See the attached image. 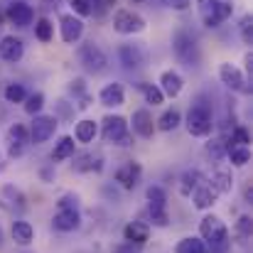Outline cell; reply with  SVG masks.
Masks as SVG:
<instances>
[{
	"instance_id": "1",
	"label": "cell",
	"mask_w": 253,
	"mask_h": 253,
	"mask_svg": "<svg viewBox=\"0 0 253 253\" xmlns=\"http://www.w3.org/2000/svg\"><path fill=\"white\" fill-rule=\"evenodd\" d=\"M172 52L174 57L184 64V67H199V59H202V49H199V42L197 37L189 32V30H177L172 35Z\"/></svg>"
},
{
	"instance_id": "2",
	"label": "cell",
	"mask_w": 253,
	"mask_h": 253,
	"mask_svg": "<svg viewBox=\"0 0 253 253\" xmlns=\"http://www.w3.org/2000/svg\"><path fill=\"white\" fill-rule=\"evenodd\" d=\"M184 126H187L189 135H194V138H207V135H211V130H214L211 106H207V103H202V101L192 103L189 111H187V123H184Z\"/></svg>"
},
{
	"instance_id": "3",
	"label": "cell",
	"mask_w": 253,
	"mask_h": 253,
	"mask_svg": "<svg viewBox=\"0 0 253 253\" xmlns=\"http://www.w3.org/2000/svg\"><path fill=\"white\" fill-rule=\"evenodd\" d=\"M77 197L74 194H64L57 204V214L52 219V226L57 231H77L82 226V214L77 209Z\"/></svg>"
},
{
	"instance_id": "4",
	"label": "cell",
	"mask_w": 253,
	"mask_h": 253,
	"mask_svg": "<svg viewBox=\"0 0 253 253\" xmlns=\"http://www.w3.org/2000/svg\"><path fill=\"white\" fill-rule=\"evenodd\" d=\"M199 236H202V241H207V244L221 249V246H226V241H229V229H226V224H224L219 216L207 214V216L199 221Z\"/></svg>"
},
{
	"instance_id": "5",
	"label": "cell",
	"mask_w": 253,
	"mask_h": 253,
	"mask_svg": "<svg viewBox=\"0 0 253 253\" xmlns=\"http://www.w3.org/2000/svg\"><path fill=\"white\" fill-rule=\"evenodd\" d=\"M101 135L111 145H130L128 135V121L123 116H106L101 121Z\"/></svg>"
},
{
	"instance_id": "6",
	"label": "cell",
	"mask_w": 253,
	"mask_h": 253,
	"mask_svg": "<svg viewBox=\"0 0 253 253\" xmlns=\"http://www.w3.org/2000/svg\"><path fill=\"white\" fill-rule=\"evenodd\" d=\"M79 62H82V67H84L86 72H91V74H101V72H106V67H108L106 52H103L93 40H88V42H84V44L79 47Z\"/></svg>"
},
{
	"instance_id": "7",
	"label": "cell",
	"mask_w": 253,
	"mask_h": 253,
	"mask_svg": "<svg viewBox=\"0 0 253 253\" xmlns=\"http://www.w3.org/2000/svg\"><path fill=\"white\" fill-rule=\"evenodd\" d=\"M148 27L145 17L135 10H116L113 15V30L118 35H140Z\"/></svg>"
},
{
	"instance_id": "8",
	"label": "cell",
	"mask_w": 253,
	"mask_h": 253,
	"mask_svg": "<svg viewBox=\"0 0 253 253\" xmlns=\"http://www.w3.org/2000/svg\"><path fill=\"white\" fill-rule=\"evenodd\" d=\"M219 79H221V84L226 86V88H231L236 93H249L251 91L249 77L236 64H231V62H221L219 64Z\"/></svg>"
},
{
	"instance_id": "9",
	"label": "cell",
	"mask_w": 253,
	"mask_h": 253,
	"mask_svg": "<svg viewBox=\"0 0 253 253\" xmlns=\"http://www.w3.org/2000/svg\"><path fill=\"white\" fill-rule=\"evenodd\" d=\"M57 116H35V121H32V126H30V143H35V145H42V143H47L52 135H54V130H57Z\"/></svg>"
},
{
	"instance_id": "10",
	"label": "cell",
	"mask_w": 253,
	"mask_h": 253,
	"mask_svg": "<svg viewBox=\"0 0 253 253\" xmlns=\"http://www.w3.org/2000/svg\"><path fill=\"white\" fill-rule=\"evenodd\" d=\"M145 59H148V54H145V49H143L140 44L128 42V44H121V47H118V62H121L123 69H128V72L140 69V67L145 64Z\"/></svg>"
},
{
	"instance_id": "11",
	"label": "cell",
	"mask_w": 253,
	"mask_h": 253,
	"mask_svg": "<svg viewBox=\"0 0 253 253\" xmlns=\"http://www.w3.org/2000/svg\"><path fill=\"white\" fill-rule=\"evenodd\" d=\"M59 35H62V42L67 44H77L84 35V20L77 17L74 12L72 15H62L59 17Z\"/></svg>"
},
{
	"instance_id": "12",
	"label": "cell",
	"mask_w": 253,
	"mask_h": 253,
	"mask_svg": "<svg viewBox=\"0 0 253 253\" xmlns=\"http://www.w3.org/2000/svg\"><path fill=\"white\" fill-rule=\"evenodd\" d=\"M2 15H5V20H7L10 25H15V27H27V25H32V20H35L32 5H27V2H22V0L10 2Z\"/></svg>"
},
{
	"instance_id": "13",
	"label": "cell",
	"mask_w": 253,
	"mask_h": 253,
	"mask_svg": "<svg viewBox=\"0 0 253 253\" xmlns=\"http://www.w3.org/2000/svg\"><path fill=\"white\" fill-rule=\"evenodd\" d=\"M22 57H25V42H22L20 37H15V35L0 37V59H2V62L17 64Z\"/></svg>"
},
{
	"instance_id": "14",
	"label": "cell",
	"mask_w": 253,
	"mask_h": 253,
	"mask_svg": "<svg viewBox=\"0 0 253 253\" xmlns=\"http://www.w3.org/2000/svg\"><path fill=\"white\" fill-rule=\"evenodd\" d=\"M7 140H10L7 155H10V158H20V155L25 153L27 143H30V133H27V128H25L22 123H15V126L7 130Z\"/></svg>"
},
{
	"instance_id": "15",
	"label": "cell",
	"mask_w": 253,
	"mask_h": 253,
	"mask_svg": "<svg viewBox=\"0 0 253 253\" xmlns=\"http://www.w3.org/2000/svg\"><path fill=\"white\" fill-rule=\"evenodd\" d=\"M140 174H143V168L135 160H128V163H123L121 168L116 169V182L123 189H135L138 182H140Z\"/></svg>"
},
{
	"instance_id": "16",
	"label": "cell",
	"mask_w": 253,
	"mask_h": 253,
	"mask_svg": "<svg viewBox=\"0 0 253 253\" xmlns=\"http://www.w3.org/2000/svg\"><path fill=\"white\" fill-rule=\"evenodd\" d=\"M158 86H160V91H163L165 98H177L182 93V88H184V79L174 69H165L160 74V84Z\"/></svg>"
},
{
	"instance_id": "17",
	"label": "cell",
	"mask_w": 253,
	"mask_h": 253,
	"mask_svg": "<svg viewBox=\"0 0 253 253\" xmlns=\"http://www.w3.org/2000/svg\"><path fill=\"white\" fill-rule=\"evenodd\" d=\"M133 123V130L140 135V138H153L155 135V121H153V113L148 108H138L130 118Z\"/></svg>"
},
{
	"instance_id": "18",
	"label": "cell",
	"mask_w": 253,
	"mask_h": 253,
	"mask_svg": "<svg viewBox=\"0 0 253 253\" xmlns=\"http://www.w3.org/2000/svg\"><path fill=\"white\" fill-rule=\"evenodd\" d=\"M98 101H101V106H106V108H118V106H123V101H126L123 84H118V82L106 84L98 91Z\"/></svg>"
},
{
	"instance_id": "19",
	"label": "cell",
	"mask_w": 253,
	"mask_h": 253,
	"mask_svg": "<svg viewBox=\"0 0 253 253\" xmlns=\"http://www.w3.org/2000/svg\"><path fill=\"white\" fill-rule=\"evenodd\" d=\"M231 12H234V5H231V0H219L216 2V7L202 20L207 27H221L229 17H231Z\"/></svg>"
},
{
	"instance_id": "20",
	"label": "cell",
	"mask_w": 253,
	"mask_h": 253,
	"mask_svg": "<svg viewBox=\"0 0 253 253\" xmlns=\"http://www.w3.org/2000/svg\"><path fill=\"white\" fill-rule=\"evenodd\" d=\"M123 236L128 244H135V246H143L150 236V226L145 221H130L126 229H123Z\"/></svg>"
},
{
	"instance_id": "21",
	"label": "cell",
	"mask_w": 253,
	"mask_h": 253,
	"mask_svg": "<svg viewBox=\"0 0 253 253\" xmlns=\"http://www.w3.org/2000/svg\"><path fill=\"white\" fill-rule=\"evenodd\" d=\"M189 197H192V202H194L197 209H211V207L216 204V197H219V194L211 189V184H199Z\"/></svg>"
},
{
	"instance_id": "22",
	"label": "cell",
	"mask_w": 253,
	"mask_h": 253,
	"mask_svg": "<svg viewBox=\"0 0 253 253\" xmlns=\"http://www.w3.org/2000/svg\"><path fill=\"white\" fill-rule=\"evenodd\" d=\"M211 189L216 192V194H229L231 189H234V174H231V169H214L211 172Z\"/></svg>"
},
{
	"instance_id": "23",
	"label": "cell",
	"mask_w": 253,
	"mask_h": 253,
	"mask_svg": "<svg viewBox=\"0 0 253 253\" xmlns=\"http://www.w3.org/2000/svg\"><path fill=\"white\" fill-rule=\"evenodd\" d=\"M74 148H77V143H74L72 135L59 138L57 145H54V150H52V160H54V163H64V160L74 158Z\"/></svg>"
},
{
	"instance_id": "24",
	"label": "cell",
	"mask_w": 253,
	"mask_h": 253,
	"mask_svg": "<svg viewBox=\"0 0 253 253\" xmlns=\"http://www.w3.org/2000/svg\"><path fill=\"white\" fill-rule=\"evenodd\" d=\"M96 133H98V123L91 121V118H84V121H79L77 128H74V140H77V143H93Z\"/></svg>"
},
{
	"instance_id": "25",
	"label": "cell",
	"mask_w": 253,
	"mask_h": 253,
	"mask_svg": "<svg viewBox=\"0 0 253 253\" xmlns=\"http://www.w3.org/2000/svg\"><path fill=\"white\" fill-rule=\"evenodd\" d=\"M12 239L17 246H30L35 239V229L30 221H12Z\"/></svg>"
},
{
	"instance_id": "26",
	"label": "cell",
	"mask_w": 253,
	"mask_h": 253,
	"mask_svg": "<svg viewBox=\"0 0 253 253\" xmlns=\"http://www.w3.org/2000/svg\"><path fill=\"white\" fill-rule=\"evenodd\" d=\"M103 168V158L98 153H86V155H79L77 163H74V169L77 172H93V169H101Z\"/></svg>"
},
{
	"instance_id": "27",
	"label": "cell",
	"mask_w": 253,
	"mask_h": 253,
	"mask_svg": "<svg viewBox=\"0 0 253 253\" xmlns=\"http://www.w3.org/2000/svg\"><path fill=\"white\" fill-rule=\"evenodd\" d=\"M155 123H158L155 128H160L163 133H169V130L179 128V123H182V113H179L177 108H169V111H165V113H163Z\"/></svg>"
},
{
	"instance_id": "28",
	"label": "cell",
	"mask_w": 253,
	"mask_h": 253,
	"mask_svg": "<svg viewBox=\"0 0 253 253\" xmlns=\"http://www.w3.org/2000/svg\"><path fill=\"white\" fill-rule=\"evenodd\" d=\"M148 209H168V192L158 184L148 187Z\"/></svg>"
},
{
	"instance_id": "29",
	"label": "cell",
	"mask_w": 253,
	"mask_h": 253,
	"mask_svg": "<svg viewBox=\"0 0 253 253\" xmlns=\"http://www.w3.org/2000/svg\"><path fill=\"white\" fill-rule=\"evenodd\" d=\"M226 155H229V160H231L234 168H246V165L251 163V150L244 148V145H231V148H226Z\"/></svg>"
},
{
	"instance_id": "30",
	"label": "cell",
	"mask_w": 253,
	"mask_h": 253,
	"mask_svg": "<svg viewBox=\"0 0 253 253\" xmlns=\"http://www.w3.org/2000/svg\"><path fill=\"white\" fill-rule=\"evenodd\" d=\"M199 184H204V174L199 172V169H192V172H187L184 177H182V184H179V192L184 194V197H189Z\"/></svg>"
},
{
	"instance_id": "31",
	"label": "cell",
	"mask_w": 253,
	"mask_h": 253,
	"mask_svg": "<svg viewBox=\"0 0 253 253\" xmlns=\"http://www.w3.org/2000/svg\"><path fill=\"white\" fill-rule=\"evenodd\" d=\"M35 37L40 40V42H52V37H54V25H52V20L49 17H40L37 22H35Z\"/></svg>"
},
{
	"instance_id": "32",
	"label": "cell",
	"mask_w": 253,
	"mask_h": 253,
	"mask_svg": "<svg viewBox=\"0 0 253 253\" xmlns=\"http://www.w3.org/2000/svg\"><path fill=\"white\" fill-rule=\"evenodd\" d=\"M174 253H207V246H204L202 239H197V236H187V239H182V241L177 244Z\"/></svg>"
},
{
	"instance_id": "33",
	"label": "cell",
	"mask_w": 253,
	"mask_h": 253,
	"mask_svg": "<svg viewBox=\"0 0 253 253\" xmlns=\"http://www.w3.org/2000/svg\"><path fill=\"white\" fill-rule=\"evenodd\" d=\"M2 96H5V101H7V103H25V98H27V91H25V86H22V84L12 82V84L5 86Z\"/></svg>"
},
{
	"instance_id": "34",
	"label": "cell",
	"mask_w": 253,
	"mask_h": 253,
	"mask_svg": "<svg viewBox=\"0 0 253 253\" xmlns=\"http://www.w3.org/2000/svg\"><path fill=\"white\" fill-rule=\"evenodd\" d=\"M42 106H44V93L42 91H35L25 98V113H30V116H40Z\"/></svg>"
},
{
	"instance_id": "35",
	"label": "cell",
	"mask_w": 253,
	"mask_h": 253,
	"mask_svg": "<svg viewBox=\"0 0 253 253\" xmlns=\"http://www.w3.org/2000/svg\"><path fill=\"white\" fill-rule=\"evenodd\" d=\"M140 88H143V96H145L148 103H153V106L165 103V96H163V91H160L158 84H140Z\"/></svg>"
},
{
	"instance_id": "36",
	"label": "cell",
	"mask_w": 253,
	"mask_h": 253,
	"mask_svg": "<svg viewBox=\"0 0 253 253\" xmlns=\"http://www.w3.org/2000/svg\"><path fill=\"white\" fill-rule=\"evenodd\" d=\"M239 35H241V40H244V44H253V17L251 15H244L241 20H239Z\"/></svg>"
},
{
	"instance_id": "37",
	"label": "cell",
	"mask_w": 253,
	"mask_h": 253,
	"mask_svg": "<svg viewBox=\"0 0 253 253\" xmlns=\"http://www.w3.org/2000/svg\"><path fill=\"white\" fill-rule=\"evenodd\" d=\"M231 143H234V145H244V148H249V143H251L249 130H246L244 126H236V128L231 130Z\"/></svg>"
},
{
	"instance_id": "38",
	"label": "cell",
	"mask_w": 253,
	"mask_h": 253,
	"mask_svg": "<svg viewBox=\"0 0 253 253\" xmlns=\"http://www.w3.org/2000/svg\"><path fill=\"white\" fill-rule=\"evenodd\" d=\"M207 155H211L214 160H219L221 155H226V143H224L221 138L209 140V143H207Z\"/></svg>"
},
{
	"instance_id": "39",
	"label": "cell",
	"mask_w": 253,
	"mask_h": 253,
	"mask_svg": "<svg viewBox=\"0 0 253 253\" xmlns=\"http://www.w3.org/2000/svg\"><path fill=\"white\" fill-rule=\"evenodd\" d=\"M148 214H150V221H153L155 226H168L169 224L168 209H148Z\"/></svg>"
},
{
	"instance_id": "40",
	"label": "cell",
	"mask_w": 253,
	"mask_h": 253,
	"mask_svg": "<svg viewBox=\"0 0 253 253\" xmlns=\"http://www.w3.org/2000/svg\"><path fill=\"white\" fill-rule=\"evenodd\" d=\"M67 2L74 7L77 17H88V15H91V10H88V0H67Z\"/></svg>"
},
{
	"instance_id": "41",
	"label": "cell",
	"mask_w": 253,
	"mask_h": 253,
	"mask_svg": "<svg viewBox=\"0 0 253 253\" xmlns=\"http://www.w3.org/2000/svg\"><path fill=\"white\" fill-rule=\"evenodd\" d=\"M236 234H239L241 239H249V236H251V216H241V219H239Z\"/></svg>"
},
{
	"instance_id": "42",
	"label": "cell",
	"mask_w": 253,
	"mask_h": 253,
	"mask_svg": "<svg viewBox=\"0 0 253 253\" xmlns=\"http://www.w3.org/2000/svg\"><path fill=\"white\" fill-rule=\"evenodd\" d=\"M216 2H219V0H197V10H199V17L204 20V17H207V15H209V12H211V10L216 7Z\"/></svg>"
},
{
	"instance_id": "43",
	"label": "cell",
	"mask_w": 253,
	"mask_h": 253,
	"mask_svg": "<svg viewBox=\"0 0 253 253\" xmlns=\"http://www.w3.org/2000/svg\"><path fill=\"white\" fill-rule=\"evenodd\" d=\"M111 253H143V246H135V244H128V241H121L118 246H113Z\"/></svg>"
},
{
	"instance_id": "44",
	"label": "cell",
	"mask_w": 253,
	"mask_h": 253,
	"mask_svg": "<svg viewBox=\"0 0 253 253\" xmlns=\"http://www.w3.org/2000/svg\"><path fill=\"white\" fill-rule=\"evenodd\" d=\"M163 5H165V7H169V10L182 12V10H187V7L192 5V0H163Z\"/></svg>"
},
{
	"instance_id": "45",
	"label": "cell",
	"mask_w": 253,
	"mask_h": 253,
	"mask_svg": "<svg viewBox=\"0 0 253 253\" xmlns=\"http://www.w3.org/2000/svg\"><path fill=\"white\" fill-rule=\"evenodd\" d=\"M69 93H74V96H84V93H86L84 79H74V82L69 84Z\"/></svg>"
},
{
	"instance_id": "46",
	"label": "cell",
	"mask_w": 253,
	"mask_h": 253,
	"mask_svg": "<svg viewBox=\"0 0 253 253\" xmlns=\"http://www.w3.org/2000/svg\"><path fill=\"white\" fill-rule=\"evenodd\" d=\"M244 64H246V74L251 77V74H253V52H249V54H246V59H244Z\"/></svg>"
},
{
	"instance_id": "47",
	"label": "cell",
	"mask_w": 253,
	"mask_h": 253,
	"mask_svg": "<svg viewBox=\"0 0 253 253\" xmlns=\"http://www.w3.org/2000/svg\"><path fill=\"white\" fill-rule=\"evenodd\" d=\"M40 5L44 10H54V7H59V0H40Z\"/></svg>"
},
{
	"instance_id": "48",
	"label": "cell",
	"mask_w": 253,
	"mask_h": 253,
	"mask_svg": "<svg viewBox=\"0 0 253 253\" xmlns=\"http://www.w3.org/2000/svg\"><path fill=\"white\" fill-rule=\"evenodd\" d=\"M59 113H62V116H69V113H72V111L64 106V101H59Z\"/></svg>"
},
{
	"instance_id": "49",
	"label": "cell",
	"mask_w": 253,
	"mask_h": 253,
	"mask_svg": "<svg viewBox=\"0 0 253 253\" xmlns=\"http://www.w3.org/2000/svg\"><path fill=\"white\" fill-rule=\"evenodd\" d=\"M2 22H5V15H2V10H0V27H2Z\"/></svg>"
},
{
	"instance_id": "50",
	"label": "cell",
	"mask_w": 253,
	"mask_h": 253,
	"mask_svg": "<svg viewBox=\"0 0 253 253\" xmlns=\"http://www.w3.org/2000/svg\"><path fill=\"white\" fill-rule=\"evenodd\" d=\"M0 246H2V229H0Z\"/></svg>"
},
{
	"instance_id": "51",
	"label": "cell",
	"mask_w": 253,
	"mask_h": 253,
	"mask_svg": "<svg viewBox=\"0 0 253 253\" xmlns=\"http://www.w3.org/2000/svg\"><path fill=\"white\" fill-rule=\"evenodd\" d=\"M130 2H140V0H130Z\"/></svg>"
}]
</instances>
